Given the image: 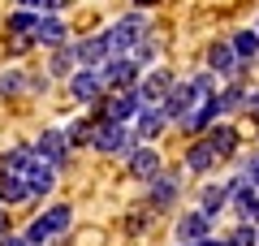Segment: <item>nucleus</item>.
Here are the masks:
<instances>
[{
    "mask_svg": "<svg viewBox=\"0 0 259 246\" xmlns=\"http://www.w3.org/2000/svg\"><path fill=\"white\" fill-rule=\"evenodd\" d=\"M233 52H238V61H246V65H259V30L255 26H242V30H233Z\"/></svg>",
    "mask_w": 259,
    "mask_h": 246,
    "instance_id": "23",
    "label": "nucleus"
},
{
    "mask_svg": "<svg viewBox=\"0 0 259 246\" xmlns=\"http://www.w3.org/2000/svg\"><path fill=\"white\" fill-rule=\"evenodd\" d=\"M82 69V61H78V44H65L52 52V61H48V78H74V73Z\"/></svg>",
    "mask_w": 259,
    "mask_h": 246,
    "instance_id": "20",
    "label": "nucleus"
},
{
    "mask_svg": "<svg viewBox=\"0 0 259 246\" xmlns=\"http://www.w3.org/2000/svg\"><path fill=\"white\" fill-rule=\"evenodd\" d=\"M216 164H221V155H216V147L207 143V134L186 143V151H182V169H186L190 177H207Z\"/></svg>",
    "mask_w": 259,
    "mask_h": 246,
    "instance_id": "9",
    "label": "nucleus"
},
{
    "mask_svg": "<svg viewBox=\"0 0 259 246\" xmlns=\"http://www.w3.org/2000/svg\"><path fill=\"white\" fill-rule=\"evenodd\" d=\"M65 134H69L74 151H78V147H91V143H95V117H78V121H69V126H65Z\"/></svg>",
    "mask_w": 259,
    "mask_h": 246,
    "instance_id": "24",
    "label": "nucleus"
},
{
    "mask_svg": "<svg viewBox=\"0 0 259 246\" xmlns=\"http://www.w3.org/2000/svg\"><path fill=\"white\" fill-rule=\"evenodd\" d=\"M173 87H177L173 69H164V65H156V69H147V73H143V82H139V87H134V91H139L143 108H151V104H164Z\"/></svg>",
    "mask_w": 259,
    "mask_h": 246,
    "instance_id": "10",
    "label": "nucleus"
},
{
    "mask_svg": "<svg viewBox=\"0 0 259 246\" xmlns=\"http://www.w3.org/2000/svg\"><path fill=\"white\" fill-rule=\"evenodd\" d=\"M233 203V194H229V182H203L199 186V212H207V216H221L225 208Z\"/></svg>",
    "mask_w": 259,
    "mask_h": 246,
    "instance_id": "18",
    "label": "nucleus"
},
{
    "mask_svg": "<svg viewBox=\"0 0 259 246\" xmlns=\"http://www.w3.org/2000/svg\"><path fill=\"white\" fill-rule=\"evenodd\" d=\"M0 194H5V208H35L26 177H0Z\"/></svg>",
    "mask_w": 259,
    "mask_h": 246,
    "instance_id": "22",
    "label": "nucleus"
},
{
    "mask_svg": "<svg viewBox=\"0 0 259 246\" xmlns=\"http://www.w3.org/2000/svg\"><path fill=\"white\" fill-rule=\"evenodd\" d=\"M35 30H39V13L18 9V13L9 18V35H30V39H35Z\"/></svg>",
    "mask_w": 259,
    "mask_h": 246,
    "instance_id": "27",
    "label": "nucleus"
},
{
    "mask_svg": "<svg viewBox=\"0 0 259 246\" xmlns=\"http://www.w3.org/2000/svg\"><path fill=\"white\" fill-rule=\"evenodd\" d=\"M5 44H9V52H13V56H22V52H30V48H39L30 35H5Z\"/></svg>",
    "mask_w": 259,
    "mask_h": 246,
    "instance_id": "31",
    "label": "nucleus"
},
{
    "mask_svg": "<svg viewBox=\"0 0 259 246\" xmlns=\"http://www.w3.org/2000/svg\"><path fill=\"white\" fill-rule=\"evenodd\" d=\"M69 225H74V208H69V203H52V208H44L39 216H30V225L22 229V233L35 246H48V242H56V237L69 233Z\"/></svg>",
    "mask_w": 259,
    "mask_h": 246,
    "instance_id": "1",
    "label": "nucleus"
},
{
    "mask_svg": "<svg viewBox=\"0 0 259 246\" xmlns=\"http://www.w3.org/2000/svg\"><path fill=\"white\" fill-rule=\"evenodd\" d=\"M9 233H13V225H9V208L0 203V237H9Z\"/></svg>",
    "mask_w": 259,
    "mask_h": 246,
    "instance_id": "33",
    "label": "nucleus"
},
{
    "mask_svg": "<svg viewBox=\"0 0 259 246\" xmlns=\"http://www.w3.org/2000/svg\"><path fill=\"white\" fill-rule=\"evenodd\" d=\"M0 246H35V242L26 233H9V237H0Z\"/></svg>",
    "mask_w": 259,
    "mask_h": 246,
    "instance_id": "32",
    "label": "nucleus"
},
{
    "mask_svg": "<svg viewBox=\"0 0 259 246\" xmlns=\"http://www.w3.org/2000/svg\"><path fill=\"white\" fill-rule=\"evenodd\" d=\"M212 233H216V220L207 216V212H199V208L182 212V216L173 220V242L199 246V242H207V237H212Z\"/></svg>",
    "mask_w": 259,
    "mask_h": 246,
    "instance_id": "7",
    "label": "nucleus"
},
{
    "mask_svg": "<svg viewBox=\"0 0 259 246\" xmlns=\"http://www.w3.org/2000/svg\"><path fill=\"white\" fill-rule=\"evenodd\" d=\"M225 242L229 246H259V229L250 225V220H238V225L225 233Z\"/></svg>",
    "mask_w": 259,
    "mask_h": 246,
    "instance_id": "26",
    "label": "nucleus"
},
{
    "mask_svg": "<svg viewBox=\"0 0 259 246\" xmlns=\"http://www.w3.org/2000/svg\"><path fill=\"white\" fill-rule=\"evenodd\" d=\"M221 108H225V121L238 117V112H250V87H242V82H225V87H221Z\"/></svg>",
    "mask_w": 259,
    "mask_h": 246,
    "instance_id": "21",
    "label": "nucleus"
},
{
    "mask_svg": "<svg viewBox=\"0 0 259 246\" xmlns=\"http://www.w3.org/2000/svg\"><path fill=\"white\" fill-rule=\"evenodd\" d=\"M18 5L22 9H35V5H44V0H18Z\"/></svg>",
    "mask_w": 259,
    "mask_h": 246,
    "instance_id": "37",
    "label": "nucleus"
},
{
    "mask_svg": "<svg viewBox=\"0 0 259 246\" xmlns=\"http://www.w3.org/2000/svg\"><path fill=\"white\" fill-rule=\"evenodd\" d=\"M56 177H61V169H56V164L35 160V169L26 173V182H30V199H35V203H44L48 194L56 190Z\"/></svg>",
    "mask_w": 259,
    "mask_h": 246,
    "instance_id": "16",
    "label": "nucleus"
},
{
    "mask_svg": "<svg viewBox=\"0 0 259 246\" xmlns=\"http://www.w3.org/2000/svg\"><path fill=\"white\" fill-rule=\"evenodd\" d=\"M104 95H108V87H104V78H100V69H78L74 78H69V100L74 104H100Z\"/></svg>",
    "mask_w": 259,
    "mask_h": 246,
    "instance_id": "11",
    "label": "nucleus"
},
{
    "mask_svg": "<svg viewBox=\"0 0 259 246\" xmlns=\"http://www.w3.org/2000/svg\"><path fill=\"white\" fill-rule=\"evenodd\" d=\"M30 91V78L22 69H5L0 73V95H5V100H18V95H26Z\"/></svg>",
    "mask_w": 259,
    "mask_h": 246,
    "instance_id": "25",
    "label": "nucleus"
},
{
    "mask_svg": "<svg viewBox=\"0 0 259 246\" xmlns=\"http://www.w3.org/2000/svg\"><path fill=\"white\" fill-rule=\"evenodd\" d=\"M130 56H134V61H139L143 69H147V65H151V61H156V56H160V44H156V39H143V44L134 48V52H130Z\"/></svg>",
    "mask_w": 259,
    "mask_h": 246,
    "instance_id": "30",
    "label": "nucleus"
},
{
    "mask_svg": "<svg viewBox=\"0 0 259 246\" xmlns=\"http://www.w3.org/2000/svg\"><path fill=\"white\" fill-rule=\"evenodd\" d=\"M125 173L134 177V182H156L160 173H164V155H160V147L156 143H139L134 151L125 155Z\"/></svg>",
    "mask_w": 259,
    "mask_h": 246,
    "instance_id": "5",
    "label": "nucleus"
},
{
    "mask_svg": "<svg viewBox=\"0 0 259 246\" xmlns=\"http://www.w3.org/2000/svg\"><path fill=\"white\" fill-rule=\"evenodd\" d=\"M177 246H186V242H177Z\"/></svg>",
    "mask_w": 259,
    "mask_h": 246,
    "instance_id": "41",
    "label": "nucleus"
},
{
    "mask_svg": "<svg viewBox=\"0 0 259 246\" xmlns=\"http://www.w3.org/2000/svg\"><path fill=\"white\" fill-rule=\"evenodd\" d=\"M78 61H82V69H104V61H112L108 35H87V39H78Z\"/></svg>",
    "mask_w": 259,
    "mask_h": 246,
    "instance_id": "15",
    "label": "nucleus"
},
{
    "mask_svg": "<svg viewBox=\"0 0 259 246\" xmlns=\"http://www.w3.org/2000/svg\"><path fill=\"white\" fill-rule=\"evenodd\" d=\"M255 30H259V18H255Z\"/></svg>",
    "mask_w": 259,
    "mask_h": 246,
    "instance_id": "39",
    "label": "nucleus"
},
{
    "mask_svg": "<svg viewBox=\"0 0 259 246\" xmlns=\"http://www.w3.org/2000/svg\"><path fill=\"white\" fill-rule=\"evenodd\" d=\"M65 5H69V0H44V13H61Z\"/></svg>",
    "mask_w": 259,
    "mask_h": 246,
    "instance_id": "34",
    "label": "nucleus"
},
{
    "mask_svg": "<svg viewBox=\"0 0 259 246\" xmlns=\"http://www.w3.org/2000/svg\"><path fill=\"white\" fill-rule=\"evenodd\" d=\"M134 147H139L134 126H125V121H95V143H91V151H100V155H121V160H125Z\"/></svg>",
    "mask_w": 259,
    "mask_h": 246,
    "instance_id": "3",
    "label": "nucleus"
},
{
    "mask_svg": "<svg viewBox=\"0 0 259 246\" xmlns=\"http://www.w3.org/2000/svg\"><path fill=\"white\" fill-rule=\"evenodd\" d=\"M199 246H229V242H225V233H212L207 242H199Z\"/></svg>",
    "mask_w": 259,
    "mask_h": 246,
    "instance_id": "35",
    "label": "nucleus"
},
{
    "mask_svg": "<svg viewBox=\"0 0 259 246\" xmlns=\"http://www.w3.org/2000/svg\"><path fill=\"white\" fill-rule=\"evenodd\" d=\"M151 216H156V212H151L147 203H143V208H134V212L125 216V233H130V237H139L143 229H151Z\"/></svg>",
    "mask_w": 259,
    "mask_h": 246,
    "instance_id": "28",
    "label": "nucleus"
},
{
    "mask_svg": "<svg viewBox=\"0 0 259 246\" xmlns=\"http://www.w3.org/2000/svg\"><path fill=\"white\" fill-rule=\"evenodd\" d=\"M108 48H112V56H130L134 48L143 44V39L151 35V22H147V13H125V18H117L108 30Z\"/></svg>",
    "mask_w": 259,
    "mask_h": 246,
    "instance_id": "2",
    "label": "nucleus"
},
{
    "mask_svg": "<svg viewBox=\"0 0 259 246\" xmlns=\"http://www.w3.org/2000/svg\"><path fill=\"white\" fill-rule=\"evenodd\" d=\"M139 5H156V0H139Z\"/></svg>",
    "mask_w": 259,
    "mask_h": 246,
    "instance_id": "38",
    "label": "nucleus"
},
{
    "mask_svg": "<svg viewBox=\"0 0 259 246\" xmlns=\"http://www.w3.org/2000/svg\"><path fill=\"white\" fill-rule=\"evenodd\" d=\"M100 78H104L108 91H130V87H139V82H143V65L134 61V56H112V61H104Z\"/></svg>",
    "mask_w": 259,
    "mask_h": 246,
    "instance_id": "8",
    "label": "nucleus"
},
{
    "mask_svg": "<svg viewBox=\"0 0 259 246\" xmlns=\"http://www.w3.org/2000/svg\"><path fill=\"white\" fill-rule=\"evenodd\" d=\"M35 160H39L35 143H13L9 151H0V177H26Z\"/></svg>",
    "mask_w": 259,
    "mask_h": 246,
    "instance_id": "12",
    "label": "nucleus"
},
{
    "mask_svg": "<svg viewBox=\"0 0 259 246\" xmlns=\"http://www.w3.org/2000/svg\"><path fill=\"white\" fill-rule=\"evenodd\" d=\"M35 44L39 48H65L69 44V26H65L61 18H56V13H39V30H35Z\"/></svg>",
    "mask_w": 259,
    "mask_h": 246,
    "instance_id": "17",
    "label": "nucleus"
},
{
    "mask_svg": "<svg viewBox=\"0 0 259 246\" xmlns=\"http://www.w3.org/2000/svg\"><path fill=\"white\" fill-rule=\"evenodd\" d=\"M35 151H39V160L56 164V169H69V160H74V143H69L65 126H48L44 134L35 138Z\"/></svg>",
    "mask_w": 259,
    "mask_h": 246,
    "instance_id": "6",
    "label": "nucleus"
},
{
    "mask_svg": "<svg viewBox=\"0 0 259 246\" xmlns=\"http://www.w3.org/2000/svg\"><path fill=\"white\" fill-rule=\"evenodd\" d=\"M0 203H5V194H0Z\"/></svg>",
    "mask_w": 259,
    "mask_h": 246,
    "instance_id": "40",
    "label": "nucleus"
},
{
    "mask_svg": "<svg viewBox=\"0 0 259 246\" xmlns=\"http://www.w3.org/2000/svg\"><path fill=\"white\" fill-rule=\"evenodd\" d=\"M182 182H186V169H164V173L156 177V182H147V190H143V203H147L151 212H173L177 199H182Z\"/></svg>",
    "mask_w": 259,
    "mask_h": 246,
    "instance_id": "4",
    "label": "nucleus"
},
{
    "mask_svg": "<svg viewBox=\"0 0 259 246\" xmlns=\"http://www.w3.org/2000/svg\"><path fill=\"white\" fill-rule=\"evenodd\" d=\"M238 65H242V61H238V52H233V44H229V39H221V44H212V48H207V69H212L216 78H225V82H229Z\"/></svg>",
    "mask_w": 259,
    "mask_h": 246,
    "instance_id": "19",
    "label": "nucleus"
},
{
    "mask_svg": "<svg viewBox=\"0 0 259 246\" xmlns=\"http://www.w3.org/2000/svg\"><path fill=\"white\" fill-rule=\"evenodd\" d=\"M173 130V121H168V112L160 108V104H151V108H143L139 117H134V134H139V143H156L160 134H168Z\"/></svg>",
    "mask_w": 259,
    "mask_h": 246,
    "instance_id": "14",
    "label": "nucleus"
},
{
    "mask_svg": "<svg viewBox=\"0 0 259 246\" xmlns=\"http://www.w3.org/2000/svg\"><path fill=\"white\" fill-rule=\"evenodd\" d=\"M207 143L216 147L221 164H229V160H238V151H242V130L233 126V121H216V126L207 130Z\"/></svg>",
    "mask_w": 259,
    "mask_h": 246,
    "instance_id": "13",
    "label": "nucleus"
},
{
    "mask_svg": "<svg viewBox=\"0 0 259 246\" xmlns=\"http://www.w3.org/2000/svg\"><path fill=\"white\" fill-rule=\"evenodd\" d=\"M250 117L259 121V91H250Z\"/></svg>",
    "mask_w": 259,
    "mask_h": 246,
    "instance_id": "36",
    "label": "nucleus"
},
{
    "mask_svg": "<svg viewBox=\"0 0 259 246\" xmlns=\"http://www.w3.org/2000/svg\"><path fill=\"white\" fill-rule=\"evenodd\" d=\"M238 173H242V177H246V182H250V186L259 190V151L242 155V160H238Z\"/></svg>",
    "mask_w": 259,
    "mask_h": 246,
    "instance_id": "29",
    "label": "nucleus"
}]
</instances>
